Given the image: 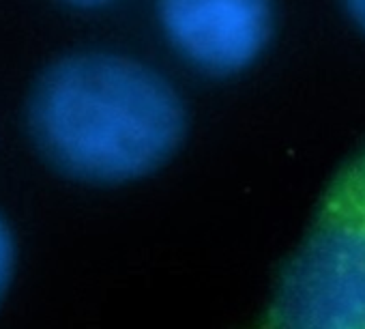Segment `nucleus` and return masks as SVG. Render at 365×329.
<instances>
[{"label": "nucleus", "instance_id": "nucleus-5", "mask_svg": "<svg viewBox=\"0 0 365 329\" xmlns=\"http://www.w3.org/2000/svg\"><path fill=\"white\" fill-rule=\"evenodd\" d=\"M341 5L352 24L365 35V0H341Z\"/></svg>", "mask_w": 365, "mask_h": 329}, {"label": "nucleus", "instance_id": "nucleus-6", "mask_svg": "<svg viewBox=\"0 0 365 329\" xmlns=\"http://www.w3.org/2000/svg\"><path fill=\"white\" fill-rule=\"evenodd\" d=\"M65 5H71L76 9H99V7H106V5H112L116 0H61Z\"/></svg>", "mask_w": 365, "mask_h": 329}, {"label": "nucleus", "instance_id": "nucleus-3", "mask_svg": "<svg viewBox=\"0 0 365 329\" xmlns=\"http://www.w3.org/2000/svg\"><path fill=\"white\" fill-rule=\"evenodd\" d=\"M155 11L172 52L211 78L252 69L275 33L273 0H155Z\"/></svg>", "mask_w": 365, "mask_h": 329}, {"label": "nucleus", "instance_id": "nucleus-1", "mask_svg": "<svg viewBox=\"0 0 365 329\" xmlns=\"http://www.w3.org/2000/svg\"><path fill=\"white\" fill-rule=\"evenodd\" d=\"M46 159L71 179L123 186L161 171L187 138V106L155 67L116 52L52 63L29 101Z\"/></svg>", "mask_w": 365, "mask_h": 329}, {"label": "nucleus", "instance_id": "nucleus-4", "mask_svg": "<svg viewBox=\"0 0 365 329\" xmlns=\"http://www.w3.org/2000/svg\"><path fill=\"white\" fill-rule=\"evenodd\" d=\"M14 265H16V239H14L9 224L0 216V301H3L9 288Z\"/></svg>", "mask_w": 365, "mask_h": 329}, {"label": "nucleus", "instance_id": "nucleus-2", "mask_svg": "<svg viewBox=\"0 0 365 329\" xmlns=\"http://www.w3.org/2000/svg\"><path fill=\"white\" fill-rule=\"evenodd\" d=\"M247 329H365V157L329 190Z\"/></svg>", "mask_w": 365, "mask_h": 329}]
</instances>
